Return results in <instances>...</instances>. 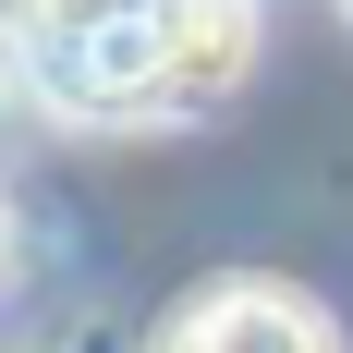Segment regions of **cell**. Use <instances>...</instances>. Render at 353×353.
<instances>
[{
    "label": "cell",
    "mask_w": 353,
    "mask_h": 353,
    "mask_svg": "<svg viewBox=\"0 0 353 353\" xmlns=\"http://www.w3.org/2000/svg\"><path fill=\"white\" fill-rule=\"evenodd\" d=\"M12 73L98 134L208 122L256 73V0H12Z\"/></svg>",
    "instance_id": "6da1fadb"
},
{
    "label": "cell",
    "mask_w": 353,
    "mask_h": 353,
    "mask_svg": "<svg viewBox=\"0 0 353 353\" xmlns=\"http://www.w3.org/2000/svg\"><path fill=\"white\" fill-rule=\"evenodd\" d=\"M146 353H341V329H329L317 292L268 281V268H219V281H195L159 317Z\"/></svg>",
    "instance_id": "7a4b0ae2"
},
{
    "label": "cell",
    "mask_w": 353,
    "mask_h": 353,
    "mask_svg": "<svg viewBox=\"0 0 353 353\" xmlns=\"http://www.w3.org/2000/svg\"><path fill=\"white\" fill-rule=\"evenodd\" d=\"M0 268H12V195H0Z\"/></svg>",
    "instance_id": "3957f363"
},
{
    "label": "cell",
    "mask_w": 353,
    "mask_h": 353,
    "mask_svg": "<svg viewBox=\"0 0 353 353\" xmlns=\"http://www.w3.org/2000/svg\"><path fill=\"white\" fill-rule=\"evenodd\" d=\"M329 12H341V25H353V0H329Z\"/></svg>",
    "instance_id": "277c9868"
}]
</instances>
